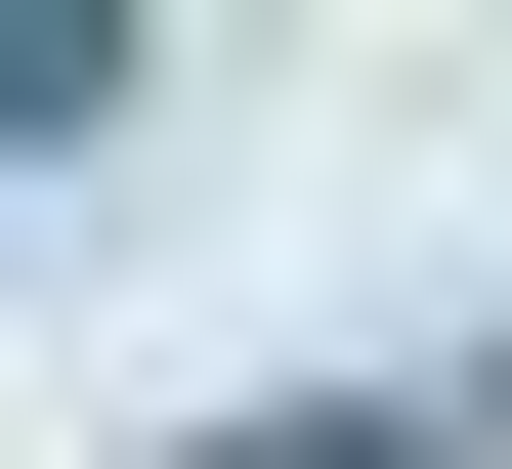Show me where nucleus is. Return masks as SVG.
Here are the masks:
<instances>
[{"label":"nucleus","instance_id":"nucleus-1","mask_svg":"<svg viewBox=\"0 0 512 469\" xmlns=\"http://www.w3.org/2000/svg\"><path fill=\"white\" fill-rule=\"evenodd\" d=\"M86 86H128V43H86V0H0V171H43V128H86Z\"/></svg>","mask_w":512,"mask_h":469},{"label":"nucleus","instance_id":"nucleus-2","mask_svg":"<svg viewBox=\"0 0 512 469\" xmlns=\"http://www.w3.org/2000/svg\"><path fill=\"white\" fill-rule=\"evenodd\" d=\"M256 469H427V427H256Z\"/></svg>","mask_w":512,"mask_h":469}]
</instances>
